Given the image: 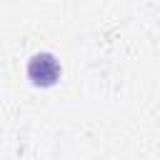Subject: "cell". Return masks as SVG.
<instances>
[{"label": "cell", "instance_id": "obj_1", "mask_svg": "<svg viewBox=\"0 0 160 160\" xmlns=\"http://www.w3.org/2000/svg\"><path fill=\"white\" fill-rule=\"evenodd\" d=\"M28 78L40 88H48L60 78V65L50 52H38L28 62Z\"/></svg>", "mask_w": 160, "mask_h": 160}]
</instances>
